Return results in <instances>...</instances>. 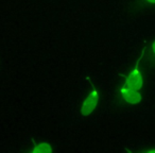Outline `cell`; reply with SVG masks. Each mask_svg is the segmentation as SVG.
Segmentation results:
<instances>
[{
    "label": "cell",
    "mask_w": 155,
    "mask_h": 153,
    "mask_svg": "<svg viewBox=\"0 0 155 153\" xmlns=\"http://www.w3.org/2000/svg\"><path fill=\"white\" fill-rule=\"evenodd\" d=\"M143 53H144V50L142 51L141 55L139 56V58H138L137 62H136V65H135V67H134V69L129 73V75L127 77L124 86L130 87V88H133V89H137V91H139V89L142 87L143 81H142L141 73H140L138 66H139L140 60H141L142 56H143Z\"/></svg>",
    "instance_id": "1"
},
{
    "label": "cell",
    "mask_w": 155,
    "mask_h": 153,
    "mask_svg": "<svg viewBox=\"0 0 155 153\" xmlns=\"http://www.w3.org/2000/svg\"><path fill=\"white\" fill-rule=\"evenodd\" d=\"M98 100H99L98 91L96 89H94L88 95V97L85 99V101L83 102L82 108H81L82 116H88V115H91L94 112V110H95L98 104Z\"/></svg>",
    "instance_id": "2"
},
{
    "label": "cell",
    "mask_w": 155,
    "mask_h": 153,
    "mask_svg": "<svg viewBox=\"0 0 155 153\" xmlns=\"http://www.w3.org/2000/svg\"><path fill=\"white\" fill-rule=\"evenodd\" d=\"M121 95H122V98L125 101L131 104H137L141 101V94L137 89L123 86L121 88Z\"/></svg>",
    "instance_id": "3"
},
{
    "label": "cell",
    "mask_w": 155,
    "mask_h": 153,
    "mask_svg": "<svg viewBox=\"0 0 155 153\" xmlns=\"http://www.w3.org/2000/svg\"><path fill=\"white\" fill-rule=\"evenodd\" d=\"M32 152L33 153H49V152H52V148L50 147L49 144L43 142V144L36 145V147L33 148Z\"/></svg>",
    "instance_id": "4"
},
{
    "label": "cell",
    "mask_w": 155,
    "mask_h": 153,
    "mask_svg": "<svg viewBox=\"0 0 155 153\" xmlns=\"http://www.w3.org/2000/svg\"><path fill=\"white\" fill-rule=\"evenodd\" d=\"M152 47H153V51H154V53H155V42H154V43H153Z\"/></svg>",
    "instance_id": "5"
},
{
    "label": "cell",
    "mask_w": 155,
    "mask_h": 153,
    "mask_svg": "<svg viewBox=\"0 0 155 153\" xmlns=\"http://www.w3.org/2000/svg\"><path fill=\"white\" fill-rule=\"evenodd\" d=\"M148 2H151V3H155V0H148Z\"/></svg>",
    "instance_id": "6"
}]
</instances>
